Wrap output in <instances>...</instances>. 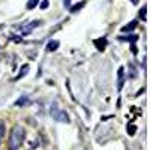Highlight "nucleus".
<instances>
[{
	"label": "nucleus",
	"instance_id": "obj_1",
	"mask_svg": "<svg viewBox=\"0 0 150 150\" xmlns=\"http://www.w3.org/2000/svg\"><path fill=\"white\" fill-rule=\"evenodd\" d=\"M24 141V129L21 126H14L11 131L9 140H8V147L9 150H18Z\"/></svg>",
	"mask_w": 150,
	"mask_h": 150
},
{
	"label": "nucleus",
	"instance_id": "obj_5",
	"mask_svg": "<svg viewBox=\"0 0 150 150\" xmlns=\"http://www.w3.org/2000/svg\"><path fill=\"white\" fill-rule=\"evenodd\" d=\"M93 44H95V47H96V50L98 51H105V48H107V45H108V41H107V38H99V39H95L93 41Z\"/></svg>",
	"mask_w": 150,
	"mask_h": 150
},
{
	"label": "nucleus",
	"instance_id": "obj_4",
	"mask_svg": "<svg viewBox=\"0 0 150 150\" xmlns=\"http://www.w3.org/2000/svg\"><path fill=\"white\" fill-rule=\"evenodd\" d=\"M123 84H125V68L120 66L117 71V92H122Z\"/></svg>",
	"mask_w": 150,
	"mask_h": 150
},
{
	"label": "nucleus",
	"instance_id": "obj_2",
	"mask_svg": "<svg viewBox=\"0 0 150 150\" xmlns=\"http://www.w3.org/2000/svg\"><path fill=\"white\" fill-rule=\"evenodd\" d=\"M50 114H51V117L57 122H62V123H69V116H68V112L63 111V110H60L57 102L51 104V108H50Z\"/></svg>",
	"mask_w": 150,
	"mask_h": 150
},
{
	"label": "nucleus",
	"instance_id": "obj_9",
	"mask_svg": "<svg viewBox=\"0 0 150 150\" xmlns=\"http://www.w3.org/2000/svg\"><path fill=\"white\" fill-rule=\"evenodd\" d=\"M129 78L131 80H135L137 77H138V69H137V66L134 63H129Z\"/></svg>",
	"mask_w": 150,
	"mask_h": 150
},
{
	"label": "nucleus",
	"instance_id": "obj_16",
	"mask_svg": "<svg viewBox=\"0 0 150 150\" xmlns=\"http://www.w3.org/2000/svg\"><path fill=\"white\" fill-rule=\"evenodd\" d=\"M3 135H5V123H3V122H0V144H2Z\"/></svg>",
	"mask_w": 150,
	"mask_h": 150
},
{
	"label": "nucleus",
	"instance_id": "obj_12",
	"mask_svg": "<svg viewBox=\"0 0 150 150\" xmlns=\"http://www.w3.org/2000/svg\"><path fill=\"white\" fill-rule=\"evenodd\" d=\"M146 14H147V6H143V8L140 9V14H138V18H140L141 21H146V20H147Z\"/></svg>",
	"mask_w": 150,
	"mask_h": 150
},
{
	"label": "nucleus",
	"instance_id": "obj_3",
	"mask_svg": "<svg viewBox=\"0 0 150 150\" xmlns=\"http://www.w3.org/2000/svg\"><path fill=\"white\" fill-rule=\"evenodd\" d=\"M39 24H41V21H38V20L30 21V23H26V24H23V26H18V27H17V32H18L20 35H23V36L30 35V33L33 32V29L38 27Z\"/></svg>",
	"mask_w": 150,
	"mask_h": 150
},
{
	"label": "nucleus",
	"instance_id": "obj_7",
	"mask_svg": "<svg viewBox=\"0 0 150 150\" xmlns=\"http://www.w3.org/2000/svg\"><path fill=\"white\" fill-rule=\"evenodd\" d=\"M119 41H126V42H137L138 41V35H126V36H119Z\"/></svg>",
	"mask_w": 150,
	"mask_h": 150
},
{
	"label": "nucleus",
	"instance_id": "obj_17",
	"mask_svg": "<svg viewBox=\"0 0 150 150\" xmlns=\"http://www.w3.org/2000/svg\"><path fill=\"white\" fill-rule=\"evenodd\" d=\"M48 5H50L48 0H42L41 5H39V8H41V9H48Z\"/></svg>",
	"mask_w": 150,
	"mask_h": 150
},
{
	"label": "nucleus",
	"instance_id": "obj_6",
	"mask_svg": "<svg viewBox=\"0 0 150 150\" xmlns=\"http://www.w3.org/2000/svg\"><path fill=\"white\" fill-rule=\"evenodd\" d=\"M137 26H138V20H134V21H131L129 24H126V26H123V27H122V32H123V33H131Z\"/></svg>",
	"mask_w": 150,
	"mask_h": 150
},
{
	"label": "nucleus",
	"instance_id": "obj_15",
	"mask_svg": "<svg viewBox=\"0 0 150 150\" xmlns=\"http://www.w3.org/2000/svg\"><path fill=\"white\" fill-rule=\"evenodd\" d=\"M126 131H128V134H129L131 137H134L135 132H137V126H135V125H128V126H126Z\"/></svg>",
	"mask_w": 150,
	"mask_h": 150
},
{
	"label": "nucleus",
	"instance_id": "obj_11",
	"mask_svg": "<svg viewBox=\"0 0 150 150\" xmlns=\"http://www.w3.org/2000/svg\"><path fill=\"white\" fill-rule=\"evenodd\" d=\"M27 71H29V66L27 65H23V68H21V72L17 75V77L14 78V81H17V80H21V77H24V75L27 74Z\"/></svg>",
	"mask_w": 150,
	"mask_h": 150
},
{
	"label": "nucleus",
	"instance_id": "obj_14",
	"mask_svg": "<svg viewBox=\"0 0 150 150\" xmlns=\"http://www.w3.org/2000/svg\"><path fill=\"white\" fill-rule=\"evenodd\" d=\"M86 5V2H80V3H77V5H74V8H69V11L72 12V14H74V12H77V11H80L83 6Z\"/></svg>",
	"mask_w": 150,
	"mask_h": 150
},
{
	"label": "nucleus",
	"instance_id": "obj_19",
	"mask_svg": "<svg viewBox=\"0 0 150 150\" xmlns=\"http://www.w3.org/2000/svg\"><path fill=\"white\" fill-rule=\"evenodd\" d=\"M63 5H65V8H71V0H63Z\"/></svg>",
	"mask_w": 150,
	"mask_h": 150
},
{
	"label": "nucleus",
	"instance_id": "obj_8",
	"mask_svg": "<svg viewBox=\"0 0 150 150\" xmlns=\"http://www.w3.org/2000/svg\"><path fill=\"white\" fill-rule=\"evenodd\" d=\"M59 47H60V42L59 41H50L47 44V51L53 53V51H56V50H59Z\"/></svg>",
	"mask_w": 150,
	"mask_h": 150
},
{
	"label": "nucleus",
	"instance_id": "obj_20",
	"mask_svg": "<svg viewBox=\"0 0 150 150\" xmlns=\"http://www.w3.org/2000/svg\"><path fill=\"white\" fill-rule=\"evenodd\" d=\"M131 2H132L134 5H138V2H140V0H131Z\"/></svg>",
	"mask_w": 150,
	"mask_h": 150
},
{
	"label": "nucleus",
	"instance_id": "obj_18",
	"mask_svg": "<svg viewBox=\"0 0 150 150\" xmlns=\"http://www.w3.org/2000/svg\"><path fill=\"white\" fill-rule=\"evenodd\" d=\"M131 51H132L134 54H138V50H137V45H135V42H134V44H131Z\"/></svg>",
	"mask_w": 150,
	"mask_h": 150
},
{
	"label": "nucleus",
	"instance_id": "obj_13",
	"mask_svg": "<svg viewBox=\"0 0 150 150\" xmlns=\"http://www.w3.org/2000/svg\"><path fill=\"white\" fill-rule=\"evenodd\" d=\"M38 3H39V0H29L27 5H26V8H27L29 11H32V9H35V8L38 6Z\"/></svg>",
	"mask_w": 150,
	"mask_h": 150
},
{
	"label": "nucleus",
	"instance_id": "obj_10",
	"mask_svg": "<svg viewBox=\"0 0 150 150\" xmlns=\"http://www.w3.org/2000/svg\"><path fill=\"white\" fill-rule=\"evenodd\" d=\"M30 104H32V101H30L29 98H26V96H23V98L17 99V102H15L17 107H24V105H30Z\"/></svg>",
	"mask_w": 150,
	"mask_h": 150
}]
</instances>
